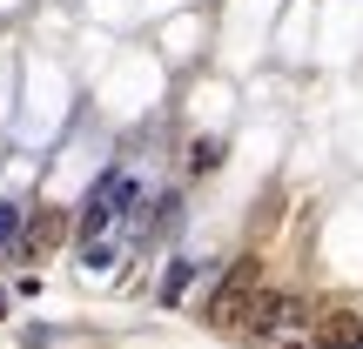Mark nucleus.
Listing matches in <instances>:
<instances>
[{"label": "nucleus", "instance_id": "nucleus-1", "mask_svg": "<svg viewBox=\"0 0 363 349\" xmlns=\"http://www.w3.org/2000/svg\"><path fill=\"white\" fill-rule=\"evenodd\" d=\"M256 275H262V262L256 256H242V262H229V275H222V289H216V302H208V323L216 329H229V323H242V309H249V296H256Z\"/></svg>", "mask_w": 363, "mask_h": 349}, {"label": "nucleus", "instance_id": "nucleus-2", "mask_svg": "<svg viewBox=\"0 0 363 349\" xmlns=\"http://www.w3.org/2000/svg\"><path fill=\"white\" fill-rule=\"evenodd\" d=\"M296 316H303V302H296V296H283V289H256L235 329H242V336H262V343H269L276 329H283V323H296Z\"/></svg>", "mask_w": 363, "mask_h": 349}, {"label": "nucleus", "instance_id": "nucleus-3", "mask_svg": "<svg viewBox=\"0 0 363 349\" xmlns=\"http://www.w3.org/2000/svg\"><path fill=\"white\" fill-rule=\"evenodd\" d=\"M310 343H316V349H363V316L343 309V302H330V309L316 316Z\"/></svg>", "mask_w": 363, "mask_h": 349}, {"label": "nucleus", "instance_id": "nucleus-4", "mask_svg": "<svg viewBox=\"0 0 363 349\" xmlns=\"http://www.w3.org/2000/svg\"><path fill=\"white\" fill-rule=\"evenodd\" d=\"M61 235H67V215H61V208H34V215H27V235H21V248H13V256H48Z\"/></svg>", "mask_w": 363, "mask_h": 349}, {"label": "nucleus", "instance_id": "nucleus-5", "mask_svg": "<svg viewBox=\"0 0 363 349\" xmlns=\"http://www.w3.org/2000/svg\"><path fill=\"white\" fill-rule=\"evenodd\" d=\"M189 282H195V262H189V256L169 262V275H162V289H155V296H162V309H175V302L189 296Z\"/></svg>", "mask_w": 363, "mask_h": 349}, {"label": "nucleus", "instance_id": "nucleus-6", "mask_svg": "<svg viewBox=\"0 0 363 349\" xmlns=\"http://www.w3.org/2000/svg\"><path fill=\"white\" fill-rule=\"evenodd\" d=\"M21 229H27L21 202H0V248H21Z\"/></svg>", "mask_w": 363, "mask_h": 349}, {"label": "nucleus", "instance_id": "nucleus-7", "mask_svg": "<svg viewBox=\"0 0 363 349\" xmlns=\"http://www.w3.org/2000/svg\"><path fill=\"white\" fill-rule=\"evenodd\" d=\"M222 161V142H195V155H189V175H208Z\"/></svg>", "mask_w": 363, "mask_h": 349}, {"label": "nucleus", "instance_id": "nucleus-8", "mask_svg": "<svg viewBox=\"0 0 363 349\" xmlns=\"http://www.w3.org/2000/svg\"><path fill=\"white\" fill-rule=\"evenodd\" d=\"M81 262L88 269H115V242H81Z\"/></svg>", "mask_w": 363, "mask_h": 349}, {"label": "nucleus", "instance_id": "nucleus-9", "mask_svg": "<svg viewBox=\"0 0 363 349\" xmlns=\"http://www.w3.org/2000/svg\"><path fill=\"white\" fill-rule=\"evenodd\" d=\"M276 349H316V343H310V336H303V343H276Z\"/></svg>", "mask_w": 363, "mask_h": 349}, {"label": "nucleus", "instance_id": "nucleus-10", "mask_svg": "<svg viewBox=\"0 0 363 349\" xmlns=\"http://www.w3.org/2000/svg\"><path fill=\"white\" fill-rule=\"evenodd\" d=\"M0 316H7V296H0Z\"/></svg>", "mask_w": 363, "mask_h": 349}]
</instances>
